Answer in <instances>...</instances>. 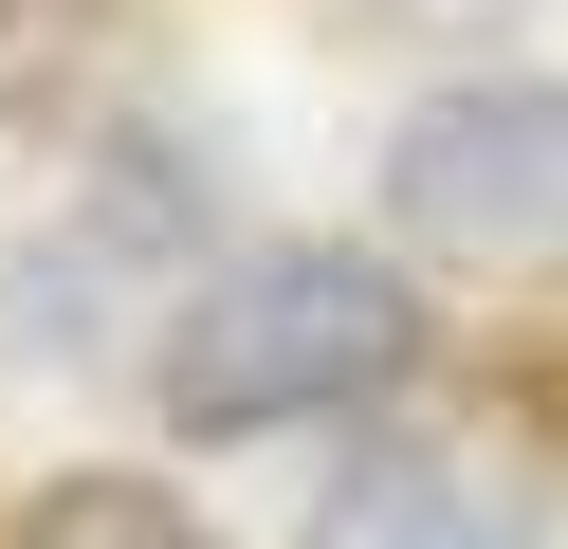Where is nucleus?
<instances>
[{
    "label": "nucleus",
    "mask_w": 568,
    "mask_h": 549,
    "mask_svg": "<svg viewBox=\"0 0 568 549\" xmlns=\"http://www.w3.org/2000/svg\"><path fill=\"white\" fill-rule=\"evenodd\" d=\"M385 220L477 275H568V92L550 73H458L385 129Z\"/></svg>",
    "instance_id": "f03ea898"
},
{
    "label": "nucleus",
    "mask_w": 568,
    "mask_h": 549,
    "mask_svg": "<svg viewBox=\"0 0 568 549\" xmlns=\"http://www.w3.org/2000/svg\"><path fill=\"white\" fill-rule=\"evenodd\" d=\"M19 549H221L165 476H55L38 512H19Z\"/></svg>",
    "instance_id": "20e7f679"
},
{
    "label": "nucleus",
    "mask_w": 568,
    "mask_h": 549,
    "mask_svg": "<svg viewBox=\"0 0 568 549\" xmlns=\"http://www.w3.org/2000/svg\"><path fill=\"white\" fill-rule=\"evenodd\" d=\"M74 19H92V0H0V73H19V55H55Z\"/></svg>",
    "instance_id": "39448f33"
},
{
    "label": "nucleus",
    "mask_w": 568,
    "mask_h": 549,
    "mask_svg": "<svg viewBox=\"0 0 568 549\" xmlns=\"http://www.w3.org/2000/svg\"><path fill=\"white\" fill-rule=\"evenodd\" d=\"M422 312L385 256H257V275H221L202 312H165V421L184 439H257V421H331V403L404 385Z\"/></svg>",
    "instance_id": "f257e3e1"
},
{
    "label": "nucleus",
    "mask_w": 568,
    "mask_h": 549,
    "mask_svg": "<svg viewBox=\"0 0 568 549\" xmlns=\"http://www.w3.org/2000/svg\"><path fill=\"white\" fill-rule=\"evenodd\" d=\"M312 549H550V512H531V476H514V458H477V439H422V458L331 476Z\"/></svg>",
    "instance_id": "7ed1b4c3"
}]
</instances>
